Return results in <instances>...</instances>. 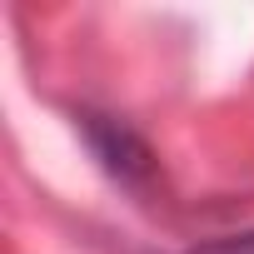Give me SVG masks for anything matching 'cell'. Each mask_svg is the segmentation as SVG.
Listing matches in <instances>:
<instances>
[{
	"label": "cell",
	"instance_id": "obj_1",
	"mask_svg": "<svg viewBox=\"0 0 254 254\" xmlns=\"http://www.w3.org/2000/svg\"><path fill=\"white\" fill-rule=\"evenodd\" d=\"M80 135H85V145L95 150L100 170H105L110 180H120L125 190H145V185L155 180V150H150L125 120L100 115V110H85V115H80Z\"/></svg>",
	"mask_w": 254,
	"mask_h": 254
},
{
	"label": "cell",
	"instance_id": "obj_2",
	"mask_svg": "<svg viewBox=\"0 0 254 254\" xmlns=\"http://www.w3.org/2000/svg\"><path fill=\"white\" fill-rule=\"evenodd\" d=\"M185 254H254V229H249V234L214 239V244H199V249H185Z\"/></svg>",
	"mask_w": 254,
	"mask_h": 254
}]
</instances>
